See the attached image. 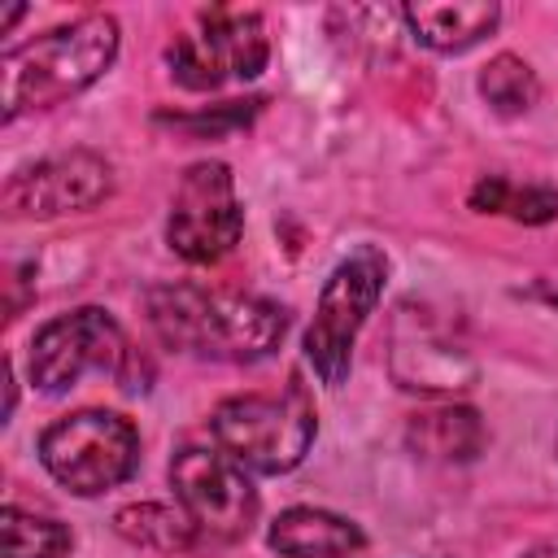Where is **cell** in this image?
Instances as JSON below:
<instances>
[{
	"instance_id": "cell-1",
	"label": "cell",
	"mask_w": 558,
	"mask_h": 558,
	"mask_svg": "<svg viewBox=\"0 0 558 558\" xmlns=\"http://www.w3.org/2000/svg\"><path fill=\"white\" fill-rule=\"evenodd\" d=\"M113 57H118V22L109 13H87L22 48H9L0 61L4 122H13L26 109H48L57 100L78 96L113 65Z\"/></svg>"
},
{
	"instance_id": "cell-2",
	"label": "cell",
	"mask_w": 558,
	"mask_h": 558,
	"mask_svg": "<svg viewBox=\"0 0 558 558\" xmlns=\"http://www.w3.org/2000/svg\"><path fill=\"white\" fill-rule=\"evenodd\" d=\"M209 432L235 466L257 475H283L310 453L318 418L301 375H292L283 392H248L222 401L209 418Z\"/></svg>"
},
{
	"instance_id": "cell-3",
	"label": "cell",
	"mask_w": 558,
	"mask_h": 558,
	"mask_svg": "<svg viewBox=\"0 0 558 558\" xmlns=\"http://www.w3.org/2000/svg\"><path fill=\"white\" fill-rule=\"evenodd\" d=\"M26 371H31V384L52 397L74 388L87 371L109 375L113 384H122L131 392L140 388L135 379H144V366L135 357L126 331L96 305H83V310H70V314L44 323L31 340Z\"/></svg>"
},
{
	"instance_id": "cell-4",
	"label": "cell",
	"mask_w": 558,
	"mask_h": 558,
	"mask_svg": "<svg viewBox=\"0 0 558 558\" xmlns=\"http://www.w3.org/2000/svg\"><path fill=\"white\" fill-rule=\"evenodd\" d=\"M39 462L61 488L96 497L140 471V432L113 410H78L39 436Z\"/></svg>"
},
{
	"instance_id": "cell-5",
	"label": "cell",
	"mask_w": 558,
	"mask_h": 558,
	"mask_svg": "<svg viewBox=\"0 0 558 558\" xmlns=\"http://www.w3.org/2000/svg\"><path fill=\"white\" fill-rule=\"evenodd\" d=\"M384 275H388V262L379 248H357L349 262H340L327 275V283L318 292L314 323L305 331V357L327 388H340L349 379L353 340L366 327V318L384 292Z\"/></svg>"
},
{
	"instance_id": "cell-6",
	"label": "cell",
	"mask_w": 558,
	"mask_h": 558,
	"mask_svg": "<svg viewBox=\"0 0 558 558\" xmlns=\"http://www.w3.org/2000/svg\"><path fill=\"white\" fill-rule=\"evenodd\" d=\"M270 57L266 26L257 13L244 9H205L196 17V31L179 35L166 48L174 83L192 92H214L227 78H257Z\"/></svg>"
},
{
	"instance_id": "cell-7",
	"label": "cell",
	"mask_w": 558,
	"mask_h": 558,
	"mask_svg": "<svg viewBox=\"0 0 558 558\" xmlns=\"http://www.w3.org/2000/svg\"><path fill=\"white\" fill-rule=\"evenodd\" d=\"M170 484L179 506L187 510L196 536L214 541V545H231L244 541L257 523V493L244 475V466H235L222 449H179L170 462Z\"/></svg>"
},
{
	"instance_id": "cell-8",
	"label": "cell",
	"mask_w": 558,
	"mask_h": 558,
	"mask_svg": "<svg viewBox=\"0 0 558 558\" xmlns=\"http://www.w3.org/2000/svg\"><path fill=\"white\" fill-rule=\"evenodd\" d=\"M240 231H244V209L235 201L231 170L222 161L187 166L166 218L170 248L192 266H214L235 248Z\"/></svg>"
},
{
	"instance_id": "cell-9",
	"label": "cell",
	"mask_w": 558,
	"mask_h": 558,
	"mask_svg": "<svg viewBox=\"0 0 558 558\" xmlns=\"http://www.w3.org/2000/svg\"><path fill=\"white\" fill-rule=\"evenodd\" d=\"M113 192V170L96 153H57L13 174L4 187L9 218H61L100 205Z\"/></svg>"
},
{
	"instance_id": "cell-10",
	"label": "cell",
	"mask_w": 558,
	"mask_h": 558,
	"mask_svg": "<svg viewBox=\"0 0 558 558\" xmlns=\"http://www.w3.org/2000/svg\"><path fill=\"white\" fill-rule=\"evenodd\" d=\"M148 323L166 349L222 357L227 296H214L196 283H157L148 288Z\"/></svg>"
},
{
	"instance_id": "cell-11",
	"label": "cell",
	"mask_w": 558,
	"mask_h": 558,
	"mask_svg": "<svg viewBox=\"0 0 558 558\" xmlns=\"http://www.w3.org/2000/svg\"><path fill=\"white\" fill-rule=\"evenodd\" d=\"M266 545L279 558H353L366 545V536L357 523H349L331 510L292 506L270 523Z\"/></svg>"
},
{
	"instance_id": "cell-12",
	"label": "cell",
	"mask_w": 558,
	"mask_h": 558,
	"mask_svg": "<svg viewBox=\"0 0 558 558\" xmlns=\"http://www.w3.org/2000/svg\"><path fill=\"white\" fill-rule=\"evenodd\" d=\"M410 35L432 48V52H466L471 44H480L497 22H501V9L493 0H418V4H405L401 9Z\"/></svg>"
},
{
	"instance_id": "cell-13",
	"label": "cell",
	"mask_w": 558,
	"mask_h": 558,
	"mask_svg": "<svg viewBox=\"0 0 558 558\" xmlns=\"http://www.w3.org/2000/svg\"><path fill=\"white\" fill-rule=\"evenodd\" d=\"M405 440L427 462H471L484 449V423L471 405H445L414 414L405 427Z\"/></svg>"
},
{
	"instance_id": "cell-14",
	"label": "cell",
	"mask_w": 558,
	"mask_h": 558,
	"mask_svg": "<svg viewBox=\"0 0 558 558\" xmlns=\"http://www.w3.org/2000/svg\"><path fill=\"white\" fill-rule=\"evenodd\" d=\"M288 331V310L266 296H227V362H257L266 357Z\"/></svg>"
},
{
	"instance_id": "cell-15",
	"label": "cell",
	"mask_w": 558,
	"mask_h": 558,
	"mask_svg": "<svg viewBox=\"0 0 558 558\" xmlns=\"http://www.w3.org/2000/svg\"><path fill=\"white\" fill-rule=\"evenodd\" d=\"M113 527L131 545H148V549H161V554H179V549H192L196 545V527H192L187 510L183 506H166V501L122 506L113 514Z\"/></svg>"
},
{
	"instance_id": "cell-16",
	"label": "cell",
	"mask_w": 558,
	"mask_h": 558,
	"mask_svg": "<svg viewBox=\"0 0 558 558\" xmlns=\"http://www.w3.org/2000/svg\"><path fill=\"white\" fill-rule=\"evenodd\" d=\"M471 209L480 214H510L514 222H527V227H541L549 218H558V192L554 187H514L510 179L501 174H484L475 187H471Z\"/></svg>"
},
{
	"instance_id": "cell-17",
	"label": "cell",
	"mask_w": 558,
	"mask_h": 558,
	"mask_svg": "<svg viewBox=\"0 0 558 558\" xmlns=\"http://www.w3.org/2000/svg\"><path fill=\"white\" fill-rule=\"evenodd\" d=\"M480 96H484L497 113L514 118V113H527V109L541 100V78H536V70H532L523 57L501 52V57H493V61L480 70Z\"/></svg>"
},
{
	"instance_id": "cell-18",
	"label": "cell",
	"mask_w": 558,
	"mask_h": 558,
	"mask_svg": "<svg viewBox=\"0 0 558 558\" xmlns=\"http://www.w3.org/2000/svg\"><path fill=\"white\" fill-rule=\"evenodd\" d=\"M74 532L48 514H26L4 506V558H61L70 554Z\"/></svg>"
},
{
	"instance_id": "cell-19",
	"label": "cell",
	"mask_w": 558,
	"mask_h": 558,
	"mask_svg": "<svg viewBox=\"0 0 558 558\" xmlns=\"http://www.w3.org/2000/svg\"><path fill=\"white\" fill-rule=\"evenodd\" d=\"M253 109H257V100H231V105H218L214 113H196V118H170L174 126H187V131H196V135H218V131H231V126H244L248 118H253Z\"/></svg>"
},
{
	"instance_id": "cell-20",
	"label": "cell",
	"mask_w": 558,
	"mask_h": 558,
	"mask_svg": "<svg viewBox=\"0 0 558 558\" xmlns=\"http://www.w3.org/2000/svg\"><path fill=\"white\" fill-rule=\"evenodd\" d=\"M523 558H558V545H536V549H527Z\"/></svg>"
}]
</instances>
